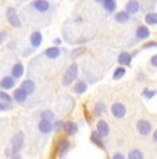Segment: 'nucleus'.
<instances>
[{"mask_svg": "<svg viewBox=\"0 0 157 159\" xmlns=\"http://www.w3.org/2000/svg\"><path fill=\"white\" fill-rule=\"evenodd\" d=\"M138 76H139V79H146V76H143L142 73H139V75H138Z\"/></svg>", "mask_w": 157, "mask_h": 159, "instance_id": "41", "label": "nucleus"}, {"mask_svg": "<svg viewBox=\"0 0 157 159\" xmlns=\"http://www.w3.org/2000/svg\"><path fill=\"white\" fill-rule=\"evenodd\" d=\"M6 38H7V32H6V30H2V32H0V44L6 40Z\"/></svg>", "mask_w": 157, "mask_h": 159, "instance_id": "36", "label": "nucleus"}, {"mask_svg": "<svg viewBox=\"0 0 157 159\" xmlns=\"http://www.w3.org/2000/svg\"><path fill=\"white\" fill-rule=\"evenodd\" d=\"M70 145H71V143H70L68 137H61V139H58L57 143H56V149H57L58 157L60 158L66 157V154L70 149Z\"/></svg>", "mask_w": 157, "mask_h": 159, "instance_id": "4", "label": "nucleus"}, {"mask_svg": "<svg viewBox=\"0 0 157 159\" xmlns=\"http://www.w3.org/2000/svg\"><path fill=\"white\" fill-rule=\"evenodd\" d=\"M11 159H21V155H20V154H14Z\"/></svg>", "mask_w": 157, "mask_h": 159, "instance_id": "40", "label": "nucleus"}, {"mask_svg": "<svg viewBox=\"0 0 157 159\" xmlns=\"http://www.w3.org/2000/svg\"><path fill=\"white\" fill-rule=\"evenodd\" d=\"M135 56L134 54H131V53H128V51H122V53H120V56L118 58H117V61H118V64L121 66H129L131 65V62H132V58H134Z\"/></svg>", "mask_w": 157, "mask_h": 159, "instance_id": "9", "label": "nucleus"}, {"mask_svg": "<svg viewBox=\"0 0 157 159\" xmlns=\"http://www.w3.org/2000/svg\"><path fill=\"white\" fill-rule=\"evenodd\" d=\"M156 93H157V91L155 90V89H145V90L142 91V96L146 100H152L153 97L156 96Z\"/></svg>", "mask_w": 157, "mask_h": 159, "instance_id": "30", "label": "nucleus"}, {"mask_svg": "<svg viewBox=\"0 0 157 159\" xmlns=\"http://www.w3.org/2000/svg\"><path fill=\"white\" fill-rule=\"evenodd\" d=\"M6 18H7L8 24H10L11 26H14V28H20V26L22 25L20 17H18L17 10H15L14 7H8L7 10H6Z\"/></svg>", "mask_w": 157, "mask_h": 159, "instance_id": "3", "label": "nucleus"}, {"mask_svg": "<svg viewBox=\"0 0 157 159\" xmlns=\"http://www.w3.org/2000/svg\"><path fill=\"white\" fill-rule=\"evenodd\" d=\"M21 89H22V90L25 91L28 96H31V94H33V93H35V90H36L35 82L31 80V79H27V80H24L22 83H21Z\"/></svg>", "mask_w": 157, "mask_h": 159, "instance_id": "18", "label": "nucleus"}, {"mask_svg": "<svg viewBox=\"0 0 157 159\" xmlns=\"http://www.w3.org/2000/svg\"><path fill=\"white\" fill-rule=\"evenodd\" d=\"M155 47H157V42H149V43H145L142 46L143 50H147V48H155Z\"/></svg>", "mask_w": 157, "mask_h": 159, "instance_id": "32", "label": "nucleus"}, {"mask_svg": "<svg viewBox=\"0 0 157 159\" xmlns=\"http://www.w3.org/2000/svg\"><path fill=\"white\" fill-rule=\"evenodd\" d=\"M85 51H86V48L84 47V46H81V47H78V48H74V50L71 51V58L72 60H76V58L81 57L82 54H85Z\"/></svg>", "mask_w": 157, "mask_h": 159, "instance_id": "28", "label": "nucleus"}, {"mask_svg": "<svg viewBox=\"0 0 157 159\" xmlns=\"http://www.w3.org/2000/svg\"><path fill=\"white\" fill-rule=\"evenodd\" d=\"M150 36V30L146 25H139L136 28V32H135V38L136 40H146Z\"/></svg>", "mask_w": 157, "mask_h": 159, "instance_id": "12", "label": "nucleus"}, {"mask_svg": "<svg viewBox=\"0 0 157 159\" xmlns=\"http://www.w3.org/2000/svg\"><path fill=\"white\" fill-rule=\"evenodd\" d=\"M96 131L100 134L101 137H107L110 134V126L109 123H107L106 120H103V119H99L96 123Z\"/></svg>", "mask_w": 157, "mask_h": 159, "instance_id": "10", "label": "nucleus"}, {"mask_svg": "<svg viewBox=\"0 0 157 159\" xmlns=\"http://www.w3.org/2000/svg\"><path fill=\"white\" fill-rule=\"evenodd\" d=\"M72 90H74V93L78 94V96L79 94H84L85 91L88 90V84H86V82H84V80H78L75 83V86H74Z\"/></svg>", "mask_w": 157, "mask_h": 159, "instance_id": "24", "label": "nucleus"}, {"mask_svg": "<svg viewBox=\"0 0 157 159\" xmlns=\"http://www.w3.org/2000/svg\"><path fill=\"white\" fill-rule=\"evenodd\" d=\"M41 119H45V120H50V122H53V119H54V114L50 111V109H46V111H42V112H41Z\"/></svg>", "mask_w": 157, "mask_h": 159, "instance_id": "29", "label": "nucleus"}, {"mask_svg": "<svg viewBox=\"0 0 157 159\" xmlns=\"http://www.w3.org/2000/svg\"><path fill=\"white\" fill-rule=\"evenodd\" d=\"M63 125H64V122H56V125H54V130L56 131L61 130L63 129Z\"/></svg>", "mask_w": 157, "mask_h": 159, "instance_id": "37", "label": "nucleus"}, {"mask_svg": "<svg viewBox=\"0 0 157 159\" xmlns=\"http://www.w3.org/2000/svg\"><path fill=\"white\" fill-rule=\"evenodd\" d=\"M13 98L17 101L18 104H24L27 101V98H28V94L25 93V91L22 90V89H15L14 90V94H13Z\"/></svg>", "mask_w": 157, "mask_h": 159, "instance_id": "19", "label": "nucleus"}, {"mask_svg": "<svg viewBox=\"0 0 157 159\" xmlns=\"http://www.w3.org/2000/svg\"><path fill=\"white\" fill-rule=\"evenodd\" d=\"M145 22L146 25H157V11H152L145 15Z\"/></svg>", "mask_w": 157, "mask_h": 159, "instance_id": "25", "label": "nucleus"}, {"mask_svg": "<svg viewBox=\"0 0 157 159\" xmlns=\"http://www.w3.org/2000/svg\"><path fill=\"white\" fill-rule=\"evenodd\" d=\"M24 65L21 62H17V64H14V66L11 68V76H13L14 79H18V78H22V75H24Z\"/></svg>", "mask_w": 157, "mask_h": 159, "instance_id": "22", "label": "nucleus"}, {"mask_svg": "<svg viewBox=\"0 0 157 159\" xmlns=\"http://www.w3.org/2000/svg\"><path fill=\"white\" fill-rule=\"evenodd\" d=\"M11 109V105L10 104H6V102H2L0 101V112H3V111H10Z\"/></svg>", "mask_w": 157, "mask_h": 159, "instance_id": "33", "label": "nucleus"}, {"mask_svg": "<svg viewBox=\"0 0 157 159\" xmlns=\"http://www.w3.org/2000/svg\"><path fill=\"white\" fill-rule=\"evenodd\" d=\"M127 159H145V155H143V152L140 151V149L134 148V149H131V151L128 152V158Z\"/></svg>", "mask_w": 157, "mask_h": 159, "instance_id": "26", "label": "nucleus"}, {"mask_svg": "<svg viewBox=\"0 0 157 159\" xmlns=\"http://www.w3.org/2000/svg\"><path fill=\"white\" fill-rule=\"evenodd\" d=\"M43 56L47 58V60H57V58L61 56V50H60V47H57V46H53V47L46 48Z\"/></svg>", "mask_w": 157, "mask_h": 159, "instance_id": "15", "label": "nucleus"}, {"mask_svg": "<svg viewBox=\"0 0 157 159\" xmlns=\"http://www.w3.org/2000/svg\"><path fill=\"white\" fill-rule=\"evenodd\" d=\"M152 136H153V140H155V143L157 144V129H156V130L152 133Z\"/></svg>", "mask_w": 157, "mask_h": 159, "instance_id": "39", "label": "nucleus"}, {"mask_svg": "<svg viewBox=\"0 0 157 159\" xmlns=\"http://www.w3.org/2000/svg\"><path fill=\"white\" fill-rule=\"evenodd\" d=\"M31 7H32L35 11H38V13L45 14L50 10V3H49L47 0H36V2L31 3Z\"/></svg>", "mask_w": 157, "mask_h": 159, "instance_id": "7", "label": "nucleus"}, {"mask_svg": "<svg viewBox=\"0 0 157 159\" xmlns=\"http://www.w3.org/2000/svg\"><path fill=\"white\" fill-rule=\"evenodd\" d=\"M0 100H2V102H6V104L11 102V97L3 90H0Z\"/></svg>", "mask_w": 157, "mask_h": 159, "instance_id": "31", "label": "nucleus"}, {"mask_svg": "<svg viewBox=\"0 0 157 159\" xmlns=\"http://www.w3.org/2000/svg\"><path fill=\"white\" fill-rule=\"evenodd\" d=\"M106 112H107V108H106V104H104L103 101H97L93 105V115L97 116V118L103 116Z\"/></svg>", "mask_w": 157, "mask_h": 159, "instance_id": "20", "label": "nucleus"}, {"mask_svg": "<svg viewBox=\"0 0 157 159\" xmlns=\"http://www.w3.org/2000/svg\"><path fill=\"white\" fill-rule=\"evenodd\" d=\"M150 64H152V66H155V68H157V54H155V56H152V58H150Z\"/></svg>", "mask_w": 157, "mask_h": 159, "instance_id": "35", "label": "nucleus"}, {"mask_svg": "<svg viewBox=\"0 0 157 159\" xmlns=\"http://www.w3.org/2000/svg\"><path fill=\"white\" fill-rule=\"evenodd\" d=\"M125 11L129 14V15H135L140 11V3L136 2V0H129L125 4Z\"/></svg>", "mask_w": 157, "mask_h": 159, "instance_id": "11", "label": "nucleus"}, {"mask_svg": "<svg viewBox=\"0 0 157 159\" xmlns=\"http://www.w3.org/2000/svg\"><path fill=\"white\" fill-rule=\"evenodd\" d=\"M42 40H43V36L39 30H33V32L31 33L29 43H31V47L32 48H38L39 46L42 44Z\"/></svg>", "mask_w": 157, "mask_h": 159, "instance_id": "13", "label": "nucleus"}, {"mask_svg": "<svg viewBox=\"0 0 157 159\" xmlns=\"http://www.w3.org/2000/svg\"><path fill=\"white\" fill-rule=\"evenodd\" d=\"M63 131L66 133V137H71V136H75L78 133V125L72 120H67L64 122L63 125Z\"/></svg>", "mask_w": 157, "mask_h": 159, "instance_id": "8", "label": "nucleus"}, {"mask_svg": "<svg viewBox=\"0 0 157 159\" xmlns=\"http://www.w3.org/2000/svg\"><path fill=\"white\" fill-rule=\"evenodd\" d=\"M114 20H115V22H118V24H128L129 20H131V15H129L125 10L117 11L115 15H114Z\"/></svg>", "mask_w": 157, "mask_h": 159, "instance_id": "21", "label": "nucleus"}, {"mask_svg": "<svg viewBox=\"0 0 157 159\" xmlns=\"http://www.w3.org/2000/svg\"><path fill=\"white\" fill-rule=\"evenodd\" d=\"M91 141L93 143L96 147H99V148L101 149H104L106 147H104V143H103V137L100 136L97 131H92V134H91Z\"/></svg>", "mask_w": 157, "mask_h": 159, "instance_id": "23", "label": "nucleus"}, {"mask_svg": "<svg viewBox=\"0 0 157 159\" xmlns=\"http://www.w3.org/2000/svg\"><path fill=\"white\" fill-rule=\"evenodd\" d=\"M24 141H25V136H24L22 131H18L13 136V139H11V149H13L14 154H18L22 149Z\"/></svg>", "mask_w": 157, "mask_h": 159, "instance_id": "2", "label": "nucleus"}, {"mask_svg": "<svg viewBox=\"0 0 157 159\" xmlns=\"http://www.w3.org/2000/svg\"><path fill=\"white\" fill-rule=\"evenodd\" d=\"M54 129V125H53V122H50V120H45V119H41L39 120V123H38V130L41 131L42 134H47V133H50L52 130Z\"/></svg>", "mask_w": 157, "mask_h": 159, "instance_id": "14", "label": "nucleus"}, {"mask_svg": "<svg viewBox=\"0 0 157 159\" xmlns=\"http://www.w3.org/2000/svg\"><path fill=\"white\" fill-rule=\"evenodd\" d=\"M101 6H103L104 11L107 14H113L117 10V2L115 0H103V2H99Z\"/></svg>", "mask_w": 157, "mask_h": 159, "instance_id": "17", "label": "nucleus"}, {"mask_svg": "<svg viewBox=\"0 0 157 159\" xmlns=\"http://www.w3.org/2000/svg\"><path fill=\"white\" fill-rule=\"evenodd\" d=\"M14 86H15V79L13 76H4L0 80V89H3V90H10Z\"/></svg>", "mask_w": 157, "mask_h": 159, "instance_id": "16", "label": "nucleus"}, {"mask_svg": "<svg viewBox=\"0 0 157 159\" xmlns=\"http://www.w3.org/2000/svg\"><path fill=\"white\" fill-rule=\"evenodd\" d=\"M125 73H127V69H125L124 66H118L114 71V73H113V79H114V80H120L121 78L125 76Z\"/></svg>", "mask_w": 157, "mask_h": 159, "instance_id": "27", "label": "nucleus"}, {"mask_svg": "<svg viewBox=\"0 0 157 159\" xmlns=\"http://www.w3.org/2000/svg\"><path fill=\"white\" fill-rule=\"evenodd\" d=\"M111 159H127L124 157V154H121V152H115V154H113Z\"/></svg>", "mask_w": 157, "mask_h": 159, "instance_id": "34", "label": "nucleus"}, {"mask_svg": "<svg viewBox=\"0 0 157 159\" xmlns=\"http://www.w3.org/2000/svg\"><path fill=\"white\" fill-rule=\"evenodd\" d=\"M76 78H78V64L72 62L71 65L67 68V71L64 72V76H63V86H64V87L71 86L74 82L76 80Z\"/></svg>", "mask_w": 157, "mask_h": 159, "instance_id": "1", "label": "nucleus"}, {"mask_svg": "<svg viewBox=\"0 0 157 159\" xmlns=\"http://www.w3.org/2000/svg\"><path fill=\"white\" fill-rule=\"evenodd\" d=\"M111 115L114 116L115 119H122L125 115H127V108L122 102H114L111 105Z\"/></svg>", "mask_w": 157, "mask_h": 159, "instance_id": "6", "label": "nucleus"}, {"mask_svg": "<svg viewBox=\"0 0 157 159\" xmlns=\"http://www.w3.org/2000/svg\"><path fill=\"white\" fill-rule=\"evenodd\" d=\"M53 43H54V44H56L57 47H58V46L61 44V39H60V38H56V39H54V40H53Z\"/></svg>", "mask_w": 157, "mask_h": 159, "instance_id": "38", "label": "nucleus"}, {"mask_svg": "<svg viewBox=\"0 0 157 159\" xmlns=\"http://www.w3.org/2000/svg\"><path fill=\"white\" fill-rule=\"evenodd\" d=\"M152 123L149 120H145V119H140V120L136 122V131L139 133V136L142 137H147L152 134Z\"/></svg>", "mask_w": 157, "mask_h": 159, "instance_id": "5", "label": "nucleus"}]
</instances>
